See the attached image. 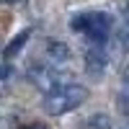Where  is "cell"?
I'll list each match as a JSON object with an SVG mask.
<instances>
[{
  "label": "cell",
  "instance_id": "5",
  "mask_svg": "<svg viewBox=\"0 0 129 129\" xmlns=\"http://www.w3.org/2000/svg\"><path fill=\"white\" fill-rule=\"evenodd\" d=\"M78 129H111V119L106 114H93V116H88Z\"/></svg>",
  "mask_w": 129,
  "mask_h": 129
},
{
  "label": "cell",
  "instance_id": "3",
  "mask_svg": "<svg viewBox=\"0 0 129 129\" xmlns=\"http://www.w3.org/2000/svg\"><path fill=\"white\" fill-rule=\"evenodd\" d=\"M106 64H109V54H106L103 44H93L85 52V67H88L90 75H103Z\"/></svg>",
  "mask_w": 129,
  "mask_h": 129
},
{
  "label": "cell",
  "instance_id": "6",
  "mask_svg": "<svg viewBox=\"0 0 129 129\" xmlns=\"http://www.w3.org/2000/svg\"><path fill=\"white\" fill-rule=\"evenodd\" d=\"M124 39L129 44V0H126V8H124Z\"/></svg>",
  "mask_w": 129,
  "mask_h": 129
},
{
  "label": "cell",
  "instance_id": "1",
  "mask_svg": "<svg viewBox=\"0 0 129 129\" xmlns=\"http://www.w3.org/2000/svg\"><path fill=\"white\" fill-rule=\"evenodd\" d=\"M88 101V88L85 85H78V83H59L54 88H49L44 93V111L52 114V116H62V114H70L75 111L78 106H83Z\"/></svg>",
  "mask_w": 129,
  "mask_h": 129
},
{
  "label": "cell",
  "instance_id": "10",
  "mask_svg": "<svg viewBox=\"0 0 129 129\" xmlns=\"http://www.w3.org/2000/svg\"><path fill=\"white\" fill-rule=\"evenodd\" d=\"M3 5H13V3H21V0H0Z\"/></svg>",
  "mask_w": 129,
  "mask_h": 129
},
{
  "label": "cell",
  "instance_id": "9",
  "mask_svg": "<svg viewBox=\"0 0 129 129\" xmlns=\"http://www.w3.org/2000/svg\"><path fill=\"white\" fill-rule=\"evenodd\" d=\"M3 78H8V67H0V80Z\"/></svg>",
  "mask_w": 129,
  "mask_h": 129
},
{
  "label": "cell",
  "instance_id": "7",
  "mask_svg": "<svg viewBox=\"0 0 129 129\" xmlns=\"http://www.w3.org/2000/svg\"><path fill=\"white\" fill-rule=\"evenodd\" d=\"M124 93L129 95V67L124 70Z\"/></svg>",
  "mask_w": 129,
  "mask_h": 129
},
{
  "label": "cell",
  "instance_id": "11",
  "mask_svg": "<svg viewBox=\"0 0 129 129\" xmlns=\"http://www.w3.org/2000/svg\"><path fill=\"white\" fill-rule=\"evenodd\" d=\"M121 129H129V124H124V126H121Z\"/></svg>",
  "mask_w": 129,
  "mask_h": 129
},
{
  "label": "cell",
  "instance_id": "4",
  "mask_svg": "<svg viewBox=\"0 0 129 129\" xmlns=\"http://www.w3.org/2000/svg\"><path fill=\"white\" fill-rule=\"evenodd\" d=\"M47 54H49V59L54 62V64L67 62V59L72 57L70 49H67V44H62V41H47Z\"/></svg>",
  "mask_w": 129,
  "mask_h": 129
},
{
  "label": "cell",
  "instance_id": "8",
  "mask_svg": "<svg viewBox=\"0 0 129 129\" xmlns=\"http://www.w3.org/2000/svg\"><path fill=\"white\" fill-rule=\"evenodd\" d=\"M23 129H47V124H41V121H34V124H28V126H23Z\"/></svg>",
  "mask_w": 129,
  "mask_h": 129
},
{
  "label": "cell",
  "instance_id": "2",
  "mask_svg": "<svg viewBox=\"0 0 129 129\" xmlns=\"http://www.w3.org/2000/svg\"><path fill=\"white\" fill-rule=\"evenodd\" d=\"M70 28L75 34H80L85 39H90L93 44H103L111 36L114 18L106 10H80L70 18Z\"/></svg>",
  "mask_w": 129,
  "mask_h": 129
}]
</instances>
